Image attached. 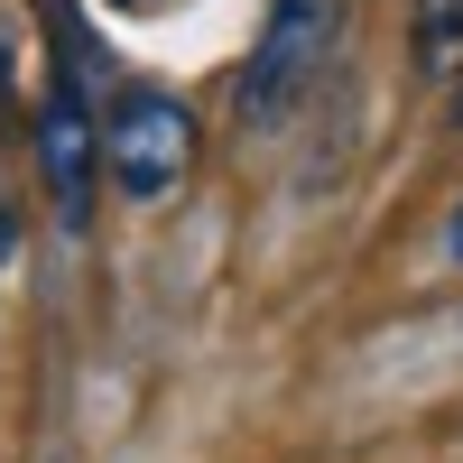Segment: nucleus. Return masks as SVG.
Here are the masks:
<instances>
[{
	"label": "nucleus",
	"instance_id": "nucleus-1",
	"mask_svg": "<svg viewBox=\"0 0 463 463\" xmlns=\"http://www.w3.org/2000/svg\"><path fill=\"white\" fill-rule=\"evenodd\" d=\"M185 167H195V111H185V93L139 84V93H121L102 111V176L121 185V195L158 204Z\"/></svg>",
	"mask_w": 463,
	"mask_h": 463
},
{
	"label": "nucleus",
	"instance_id": "nucleus-2",
	"mask_svg": "<svg viewBox=\"0 0 463 463\" xmlns=\"http://www.w3.org/2000/svg\"><path fill=\"white\" fill-rule=\"evenodd\" d=\"M65 28V10H56ZM37 167H47V195H56V222L74 232L93 204V176H102V111H84V56H74V28L56 37V84L37 102Z\"/></svg>",
	"mask_w": 463,
	"mask_h": 463
},
{
	"label": "nucleus",
	"instance_id": "nucleus-3",
	"mask_svg": "<svg viewBox=\"0 0 463 463\" xmlns=\"http://www.w3.org/2000/svg\"><path fill=\"white\" fill-rule=\"evenodd\" d=\"M325 28H334V0H269V37H260L250 74H241V93H250V102L297 93V74L325 56Z\"/></svg>",
	"mask_w": 463,
	"mask_h": 463
},
{
	"label": "nucleus",
	"instance_id": "nucleus-4",
	"mask_svg": "<svg viewBox=\"0 0 463 463\" xmlns=\"http://www.w3.org/2000/svg\"><path fill=\"white\" fill-rule=\"evenodd\" d=\"M408 37H417V74H454L463 65V0H408Z\"/></svg>",
	"mask_w": 463,
	"mask_h": 463
},
{
	"label": "nucleus",
	"instance_id": "nucleus-5",
	"mask_svg": "<svg viewBox=\"0 0 463 463\" xmlns=\"http://www.w3.org/2000/svg\"><path fill=\"white\" fill-rule=\"evenodd\" d=\"M10 250H19V213H10V195H0V269H10Z\"/></svg>",
	"mask_w": 463,
	"mask_h": 463
},
{
	"label": "nucleus",
	"instance_id": "nucleus-6",
	"mask_svg": "<svg viewBox=\"0 0 463 463\" xmlns=\"http://www.w3.org/2000/svg\"><path fill=\"white\" fill-rule=\"evenodd\" d=\"M445 260H454V269H463V204H454V213H445Z\"/></svg>",
	"mask_w": 463,
	"mask_h": 463
},
{
	"label": "nucleus",
	"instance_id": "nucleus-7",
	"mask_svg": "<svg viewBox=\"0 0 463 463\" xmlns=\"http://www.w3.org/2000/svg\"><path fill=\"white\" fill-rule=\"evenodd\" d=\"M445 84H454V121H463V65H454V74H445Z\"/></svg>",
	"mask_w": 463,
	"mask_h": 463
}]
</instances>
